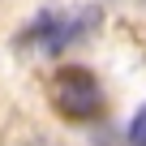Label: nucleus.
Masks as SVG:
<instances>
[{"instance_id":"obj_1","label":"nucleus","mask_w":146,"mask_h":146,"mask_svg":"<svg viewBox=\"0 0 146 146\" xmlns=\"http://www.w3.org/2000/svg\"><path fill=\"white\" fill-rule=\"evenodd\" d=\"M52 99H56L60 116H69V120H95L103 112V90L86 69H60Z\"/></svg>"},{"instance_id":"obj_2","label":"nucleus","mask_w":146,"mask_h":146,"mask_svg":"<svg viewBox=\"0 0 146 146\" xmlns=\"http://www.w3.org/2000/svg\"><path fill=\"white\" fill-rule=\"evenodd\" d=\"M22 146H56V142H47V137H35V142H22Z\"/></svg>"}]
</instances>
